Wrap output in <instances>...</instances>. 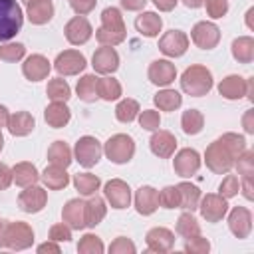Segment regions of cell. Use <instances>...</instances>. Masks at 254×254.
<instances>
[{
	"label": "cell",
	"mask_w": 254,
	"mask_h": 254,
	"mask_svg": "<svg viewBox=\"0 0 254 254\" xmlns=\"http://www.w3.org/2000/svg\"><path fill=\"white\" fill-rule=\"evenodd\" d=\"M246 149L244 135L238 133H222L216 141H212L204 151V163L206 167L216 175H226L232 167L238 155Z\"/></svg>",
	"instance_id": "obj_1"
},
{
	"label": "cell",
	"mask_w": 254,
	"mask_h": 254,
	"mask_svg": "<svg viewBox=\"0 0 254 254\" xmlns=\"http://www.w3.org/2000/svg\"><path fill=\"white\" fill-rule=\"evenodd\" d=\"M127 36V28L121 16V10L115 6H107L101 12V26L95 30V40L101 46H119Z\"/></svg>",
	"instance_id": "obj_2"
},
{
	"label": "cell",
	"mask_w": 254,
	"mask_h": 254,
	"mask_svg": "<svg viewBox=\"0 0 254 254\" xmlns=\"http://www.w3.org/2000/svg\"><path fill=\"white\" fill-rule=\"evenodd\" d=\"M212 73L206 65H189L181 75V89L190 97H202L212 89Z\"/></svg>",
	"instance_id": "obj_3"
},
{
	"label": "cell",
	"mask_w": 254,
	"mask_h": 254,
	"mask_svg": "<svg viewBox=\"0 0 254 254\" xmlns=\"http://www.w3.org/2000/svg\"><path fill=\"white\" fill-rule=\"evenodd\" d=\"M24 24V12L18 0H0V42H10Z\"/></svg>",
	"instance_id": "obj_4"
},
{
	"label": "cell",
	"mask_w": 254,
	"mask_h": 254,
	"mask_svg": "<svg viewBox=\"0 0 254 254\" xmlns=\"http://www.w3.org/2000/svg\"><path fill=\"white\" fill-rule=\"evenodd\" d=\"M103 153L105 157L115 163V165H125L133 159L135 155V141L131 135H125V133H115L111 135L107 141H105V147H103Z\"/></svg>",
	"instance_id": "obj_5"
},
{
	"label": "cell",
	"mask_w": 254,
	"mask_h": 254,
	"mask_svg": "<svg viewBox=\"0 0 254 254\" xmlns=\"http://www.w3.org/2000/svg\"><path fill=\"white\" fill-rule=\"evenodd\" d=\"M73 155H75V161L85 167V169H91L99 163L101 155H103V147L101 143L91 137V135H83L75 141V147H73Z\"/></svg>",
	"instance_id": "obj_6"
},
{
	"label": "cell",
	"mask_w": 254,
	"mask_h": 254,
	"mask_svg": "<svg viewBox=\"0 0 254 254\" xmlns=\"http://www.w3.org/2000/svg\"><path fill=\"white\" fill-rule=\"evenodd\" d=\"M198 210H200V216L206 222H220L226 216V212H228V202L220 194L206 192L198 200Z\"/></svg>",
	"instance_id": "obj_7"
},
{
	"label": "cell",
	"mask_w": 254,
	"mask_h": 254,
	"mask_svg": "<svg viewBox=\"0 0 254 254\" xmlns=\"http://www.w3.org/2000/svg\"><path fill=\"white\" fill-rule=\"evenodd\" d=\"M34 244V230L28 222L16 220L8 224L6 230V248L10 250H26Z\"/></svg>",
	"instance_id": "obj_8"
},
{
	"label": "cell",
	"mask_w": 254,
	"mask_h": 254,
	"mask_svg": "<svg viewBox=\"0 0 254 254\" xmlns=\"http://www.w3.org/2000/svg\"><path fill=\"white\" fill-rule=\"evenodd\" d=\"M190 38L194 42L196 48L200 50H212L218 46L220 42V28L214 24V22H196L190 30Z\"/></svg>",
	"instance_id": "obj_9"
},
{
	"label": "cell",
	"mask_w": 254,
	"mask_h": 254,
	"mask_svg": "<svg viewBox=\"0 0 254 254\" xmlns=\"http://www.w3.org/2000/svg\"><path fill=\"white\" fill-rule=\"evenodd\" d=\"M85 65H87L85 56L77 50H64L58 54V58L54 62V69L60 75H77L85 69Z\"/></svg>",
	"instance_id": "obj_10"
},
{
	"label": "cell",
	"mask_w": 254,
	"mask_h": 254,
	"mask_svg": "<svg viewBox=\"0 0 254 254\" xmlns=\"http://www.w3.org/2000/svg\"><path fill=\"white\" fill-rule=\"evenodd\" d=\"M200 155L196 149H190V147H185L181 151H177L175 159H173V169L179 177L183 179H190L192 175L198 173L200 169Z\"/></svg>",
	"instance_id": "obj_11"
},
{
	"label": "cell",
	"mask_w": 254,
	"mask_h": 254,
	"mask_svg": "<svg viewBox=\"0 0 254 254\" xmlns=\"http://www.w3.org/2000/svg\"><path fill=\"white\" fill-rule=\"evenodd\" d=\"M103 194H105V200L111 204V208L123 210V208H127L131 204V189L121 179L107 181L105 187H103Z\"/></svg>",
	"instance_id": "obj_12"
},
{
	"label": "cell",
	"mask_w": 254,
	"mask_h": 254,
	"mask_svg": "<svg viewBox=\"0 0 254 254\" xmlns=\"http://www.w3.org/2000/svg\"><path fill=\"white\" fill-rule=\"evenodd\" d=\"M46 202H48V192L38 185L24 187V190L18 194V206H20V210H24L28 214L42 212Z\"/></svg>",
	"instance_id": "obj_13"
},
{
	"label": "cell",
	"mask_w": 254,
	"mask_h": 254,
	"mask_svg": "<svg viewBox=\"0 0 254 254\" xmlns=\"http://www.w3.org/2000/svg\"><path fill=\"white\" fill-rule=\"evenodd\" d=\"M159 50L167 58H181L189 50V36L181 30H169L159 38Z\"/></svg>",
	"instance_id": "obj_14"
},
{
	"label": "cell",
	"mask_w": 254,
	"mask_h": 254,
	"mask_svg": "<svg viewBox=\"0 0 254 254\" xmlns=\"http://www.w3.org/2000/svg\"><path fill=\"white\" fill-rule=\"evenodd\" d=\"M64 34H65V40L71 46H83L93 36V28H91V24H89V20L85 16H73L65 24Z\"/></svg>",
	"instance_id": "obj_15"
},
{
	"label": "cell",
	"mask_w": 254,
	"mask_h": 254,
	"mask_svg": "<svg viewBox=\"0 0 254 254\" xmlns=\"http://www.w3.org/2000/svg\"><path fill=\"white\" fill-rule=\"evenodd\" d=\"M91 65L97 73L101 75H109L113 71H117L119 67V54L115 52V48L111 46H101L93 52V58H91Z\"/></svg>",
	"instance_id": "obj_16"
},
{
	"label": "cell",
	"mask_w": 254,
	"mask_h": 254,
	"mask_svg": "<svg viewBox=\"0 0 254 254\" xmlns=\"http://www.w3.org/2000/svg\"><path fill=\"white\" fill-rule=\"evenodd\" d=\"M149 81L157 87H169L177 77V67L169 60H155L149 65Z\"/></svg>",
	"instance_id": "obj_17"
},
{
	"label": "cell",
	"mask_w": 254,
	"mask_h": 254,
	"mask_svg": "<svg viewBox=\"0 0 254 254\" xmlns=\"http://www.w3.org/2000/svg\"><path fill=\"white\" fill-rule=\"evenodd\" d=\"M149 147H151V153L157 155L159 159H169L175 155V149H177V139L171 131L167 129H157L153 131L151 139H149Z\"/></svg>",
	"instance_id": "obj_18"
},
{
	"label": "cell",
	"mask_w": 254,
	"mask_h": 254,
	"mask_svg": "<svg viewBox=\"0 0 254 254\" xmlns=\"http://www.w3.org/2000/svg\"><path fill=\"white\" fill-rule=\"evenodd\" d=\"M50 69H52V64L42 54H32L22 64V73L30 81H42V79H46L48 73H50Z\"/></svg>",
	"instance_id": "obj_19"
},
{
	"label": "cell",
	"mask_w": 254,
	"mask_h": 254,
	"mask_svg": "<svg viewBox=\"0 0 254 254\" xmlns=\"http://www.w3.org/2000/svg\"><path fill=\"white\" fill-rule=\"evenodd\" d=\"M228 228L236 238H248L252 232V212L246 206H234L228 214Z\"/></svg>",
	"instance_id": "obj_20"
},
{
	"label": "cell",
	"mask_w": 254,
	"mask_h": 254,
	"mask_svg": "<svg viewBox=\"0 0 254 254\" xmlns=\"http://www.w3.org/2000/svg\"><path fill=\"white\" fill-rule=\"evenodd\" d=\"M218 93L224 99H230V101L242 99V97L248 95V79H244L238 73H230L218 83Z\"/></svg>",
	"instance_id": "obj_21"
},
{
	"label": "cell",
	"mask_w": 254,
	"mask_h": 254,
	"mask_svg": "<svg viewBox=\"0 0 254 254\" xmlns=\"http://www.w3.org/2000/svg\"><path fill=\"white\" fill-rule=\"evenodd\" d=\"M62 218L71 230H83L85 228V200L69 198L62 208Z\"/></svg>",
	"instance_id": "obj_22"
},
{
	"label": "cell",
	"mask_w": 254,
	"mask_h": 254,
	"mask_svg": "<svg viewBox=\"0 0 254 254\" xmlns=\"http://www.w3.org/2000/svg\"><path fill=\"white\" fill-rule=\"evenodd\" d=\"M145 242H147L149 252L163 254V252H169L175 246V234H173V230H169L165 226H155L147 232Z\"/></svg>",
	"instance_id": "obj_23"
},
{
	"label": "cell",
	"mask_w": 254,
	"mask_h": 254,
	"mask_svg": "<svg viewBox=\"0 0 254 254\" xmlns=\"http://www.w3.org/2000/svg\"><path fill=\"white\" fill-rule=\"evenodd\" d=\"M135 210L143 216L153 214L159 208V190L153 189L151 185H143L135 190Z\"/></svg>",
	"instance_id": "obj_24"
},
{
	"label": "cell",
	"mask_w": 254,
	"mask_h": 254,
	"mask_svg": "<svg viewBox=\"0 0 254 254\" xmlns=\"http://www.w3.org/2000/svg\"><path fill=\"white\" fill-rule=\"evenodd\" d=\"M26 16L34 26H44L54 18L52 0H26Z\"/></svg>",
	"instance_id": "obj_25"
},
{
	"label": "cell",
	"mask_w": 254,
	"mask_h": 254,
	"mask_svg": "<svg viewBox=\"0 0 254 254\" xmlns=\"http://www.w3.org/2000/svg\"><path fill=\"white\" fill-rule=\"evenodd\" d=\"M44 119H46V123H48L50 127L62 129V127H65V125L69 123L71 111H69V107H67L64 101H52V103L44 109Z\"/></svg>",
	"instance_id": "obj_26"
},
{
	"label": "cell",
	"mask_w": 254,
	"mask_h": 254,
	"mask_svg": "<svg viewBox=\"0 0 254 254\" xmlns=\"http://www.w3.org/2000/svg\"><path fill=\"white\" fill-rule=\"evenodd\" d=\"M8 131L14 135V137H26V135H30L32 131H34V127H36V119H34V115L32 113H28V111H16V113H12L10 117H8Z\"/></svg>",
	"instance_id": "obj_27"
},
{
	"label": "cell",
	"mask_w": 254,
	"mask_h": 254,
	"mask_svg": "<svg viewBox=\"0 0 254 254\" xmlns=\"http://www.w3.org/2000/svg\"><path fill=\"white\" fill-rule=\"evenodd\" d=\"M135 28L145 38H157L163 28V20L157 12H141L135 18Z\"/></svg>",
	"instance_id": "obj_28"
},
{
	"label": "cell",
	"mask_w": 254,
	"mask_h": 254,
	"mask_svg": "<svg viewBox=\"0 0 254 254\" xmlns=\"http://www.w3.org/2000/svg\"><path fill=\"white\" fill-rule=\"evenodd\" d=\"M40 179H42V183H44L48 189H52V190H62V189H65V187L69 185V175L65 173L64 167H58V165L46 167V169L42 171Z\"/></svg>",
	"instance_id": "obj_29"
},
{
	"label": "cell",
	"mask_w": 254,
	"mask_h": 254,
	"mask_svg": "<svg viewBox=\"0 0 254 254\" xmlns=\"http://www.w3.org/2000/svg\"><path fill=\"white\" fill-rule=\"evenodd\" d=\"M12 181L18 187H30V185H36L40 181V173H38L36 165L22 161V163H16L12 167Z\"/></svg>",
	"instance_id": "obj_30"
},
{
	"label": "cell",
	"mask_w": 254,
	"mask_h": 254,
	"mask_svg": "<svg viewBox=\"0 0 254 254\" xmlns=\"http://www.w3.org/2000/svg\"><path fill=\"white\" fill-rule=\"evenodd\" d=\"M107 214L105 200L97 194H91L89 200H85V228H95Z\"/></svg>",
	"instance_id": "obj_31"
},
{
	"label": "cell",
	"mask_w": 254,
	"mask_h": 254,
	"mask_svg": "<svg viewBox=\"0 0 254 254\" xmlns=\"http://www.w3.org/2000/svg\"><path fill=\"white\" fill-rule=\"evenodd\" d=\"M232 58L238 64H250L254 60V38L252 36H240L230 46Z\"/></svg>",
	"instance_id": "obj_32"
},
{
	"label": "cell",
	"mask_w": 254,
	"mask_h": 254,
	"mask_svg": "<svg viewBox=\"0 0 254 254\" xmlns=\"http://www.w3.org/2000/svg\"><path fill=\"white\" fill-rule=\"evenodd\" d=\"M179 189V194H181V206L179 208H185V210H196L198 208V200H200V189L192 183H179L177 185Z\"/></svg>",
	"instance_id": "obj_33"
},
{
	"label": "cell",
	"mask_w": 254,
	"mask_h": 254,
	"mask_svg": "<svg viewBox=\"0 0 254 254\" xmlns=\"http://www.w3.org/2000/svg\"><path fill=\"white\" fill-rule=\"evenodd\" d=\"M48 161H50L52 165H58V167L67 169V167L71 165V161H73L71 149L67 147V143H64V141H54V143L50 145V149H48Z\"/></svg>",
	"instance_id": "obj_34"
},
{
	"label": "cell",
	"mask_w": 254,
	"mask_h": 254,
	"mask_svg": "<svg viewBox=\"0 0 254 254\" xmlns=\"http://www.w3.org/2000/svg\"><path fill=\"white\" fill-rule=\"evenodd\" d=\"M75 91H77V97L85 103H93L99 95H97V77L93 73H85L77 79V85H75Z\"/></svg>",
	"instance_id": "obj_35"
},
{
	"label": "cell",
	"mask_w": 254,
	"mask_h": 254,
	"mask_svg": "<svg viewBox=\"0 0 254 254\" xmlns=\"http://www.w3.org/2000/svg\"><path fill=\"white\" fill-rule=\"evenodd\" d=\"M73 187L75 190L81 194V196H91L99 190L101 187V181L97 175H91V173H77L73 175Z\"/></svg>",
	"instance_id": "obj_36"
},
{
	"label": "cell",
	"mask_w": 254,
	"mask_h": 254,
	"mask_svg": "<svg viewBox=\"0 0 254 254\" xmlns=\"http://www.w3.org/2000/svg\"><path fill=\"white\" fill-rule=\"evenodd\" d=\"M121 93H123L121 83L115 77H111V75L97 77V95L103 101H115V99L121 97Z\"/></svg>",
	"instance_id": "obj_37"
},
{
	"label": "cell",
	"mask_w": 254,
	"mask_h": 254,
	"mask_svg": "<svg viewBox=\"0 0 254 254\" xmlns=\"http://www.w3.org/2000/svg\"><path fill=\"white\" fill-rule=\"evenodd\" d=\"M153 103H155L161 111H175V109L181 107V103H183V95H181L177 89H169V87H165V89H161V91L153 97Z\"/></svg>",
	"instance_id": "obj_38"
},
{
	"label": "cell",
	"mask_w": 254,
	"mask_h": 254,
	"mask_svg": "<svg viewBox=\"0 0 254 254\" xmlns=\"http://www.w3.org/2000/svg\"><path fill=\"white\" fill-rule=\"evenodd\" d=\"M181 127L187 135H198L204 127V115L198 109H187L181 115Z\"/></svg>",
	"instance_id": "obj_39"
},
{
	"label": "cell",
	"mask_w": 254,
	"mask_h": 254,
	"mask_svg": "<svg viewBox=\"0 0 254 254\" xmlns=\"http://www.w3.org/2000/svg\"><path fill=\"white\" fill-rule=\"evenodd\" d=\"M46 95L52 99V101H67L71 97V87L65 79L62 77H54L48 81V87H46Z\"/></svg>",
	"instance_id": "obj_40"
},
{
	"label": "cell",
	"mask_w": 254,
	"mask_h": 254,
	"mask_svg": "<svg viewBox=\"0 0 254 254\" xmlns=\"http://www.w3.org/2000/svg\"><path fill=\"white\" fill-rule=\"evenodd\" d=\"M139 111H141V107H139L137 99L125 97V99H121V101L117 103V107H115V117H117V121H121V123H131V121L137 119Z\"/></svg>",
	"instance_id": "obj_41"
},
{
	"label": "cell",
	"mask_w": 254,
	"mask_h": 254,
	"mask_svg": "<svg viewBox=\"0 0 254 254\" xmlns=\"http://www.w3.org/2000/svg\"><path fill=\"white\" fill-rule=\"evenodd\" d=\"M177 232H179L183 238H190V236L200 234V224L196 222V218L192 216L190 210H185V212L177 218Z\"/></svg>",
	"instance_id": "obj_42"
},
{
	"label": "cell",
	"mask_w": 254,
	"mask_h": 254,
	"mask_svg": "<svg viewBox=\"0 0 254 254\" xmlns=\"http://www.w3.org/2000/svg\"><path fill=\"white\" fill-rule=\"evenodd\" d=\"M103 250H105V246H103L101 238L97 234H91V232L83 234L81 240L77 242V252L79 254H103Z\"/></svg>",
	"instance_id": "obj_43"
},
{
	"label": "cell",
	"mask_w": 254,
	"mask_h": 254,
	"mask_svg": "<svg viewBox=\"0 0 254 254\" xmlns=\"http://www.w3.org/2000/svg\"><path fill=\"white\" fill-rule=\"evenodd\" d=\"M234 167L242 179H252V175H254V151L244 149L238 155V159L234 161Z\"/></svg>",
	"instance_id": "obj_44"
},
{
	"label": "cell",
	"mask_w": 254,
	"mask_h": 254,
	"mask_svg": "<svg viewBox=\"0 0 254 254\" xmlns=\"http://www.w3.org/2000/svg\"><path fill=\"white\" fill-rule=\"evenodd\" d=\"M26 56V48L20 42H6L0 46V60L2 62H20Z\"/></svg>",
	"instance_id": "obj_45"
},
{
	"label": "cell",
	"mask_w": 254,
	"mask_h": 254,
	"mask_svg": "<svg viewBox=\"0 0 254 254\" xmlns=\"http://www.w3.org/2000/svg\"><path fill=\"white\" fill-rule=\"evenodd\" d=\"M159 204H161L163 208H179V206H181L179 189L173 187V185L161 189V192H159Z\"/></svg>",
	"instance_id": "obj_46"
},
{
	"label": "cell",
	"mask_w": 254,
	"mask_h": 254,
	"mask_svg": "<svg viewBox=\"0 0 254 254\" xmlns=\"http://www.w3.org/2000/svg\"><path fill=\"white\" fill-rule=\"evenodd\" d=\"M139 125L147 131H157L161 127V115L159 111L155 109H145V111H139Z\"/></svg>",
	"instance_id": "obj_47"
},
{
	"label": "cell",
	"mask_w": 254,
	"mask_h": 254,
	"mask_svg": "<svg viewBox=\"0 0 254 254\" xmlns=\"http://www.w3.org/2000/svg\"><path fill=\"white\" fill-rule=\"evenodd\" d=\"M238 190H240V181H238L236 175H226V177L222 179L220 187H218V194L224 196L226 200L232 198V196H236Z\"/></svg>",
	"instance_id": "obj_48"
},
{
	"label": "cell",
	"mask_w": 254,
	"mask_h": 254,
	"mask_svg": "<svg viewBox=\"0 0 254 254\" xmlns=\"http://www.w3.org/2000/svg\"><path fill=\"white\" fill-rule=\"evenodd\" d=\"M208 250H210V242L206 238H202L200 234L190 236L185 242V252H189V254H206Z\"/></svg>",
	"instance_id": "obj_49"
},
{
	"label": "cell",
	"mask_w": 254,
	"mask_h": 254,
	"mask_svg": "<svg viewBox=\"0 0 254 254\" xmlns=\"http://www.w3.org/2000/svg\"><path fill=\"white\" fill-rule=\"evenodd\" d=\"M137 248L133 244V240H129L127 236H117L111 244H109V254H135Z\"/></svg>",
	"instance_id": "obj_50"
},
{
	"label": "cell",
	"mask_w": 254,
	"mask_h": 254,
	"mask_svg": "<svg viewBox=\"0 0 254 254\" xmlns=\"http://www.w3.org/2000/svg\"><path fill=\"white\" fill-rule=\"evenodd\" d=\"M204 6H206V14L214 20L226 16L228 12V0H204Z\"/></svg>",
	"instance_id": "obj_51"
},
{
	"label": "cell",
	"mask_w": 254,
	"mask_h": 254,
	"mask_svg": "<svg viewBox=\"0 0 254 254\" xmlns=\"http://www.w3.org/2000/svg\"><path fill=\"white\" fill-rule=\"evenodd\" d=\"M48 236L54 242H69L71 240V228L65 222H60V224H54L50 228V234Z\"/></svg>",
	"instance_id": "obj_52"
},
{
	"label": "cell",
	"mask_w": 254,
	"mask_h": 254,
	"mask_svg": "<svg viewBox=\"0 0 254 254\" xmlns=\"http://www.w3.org/2000/svg\"><path fill=\"white\" fill-rule=\"evenodd\" d=\"M95 4H97V0H69V6H71V10H73L77 16L89 14V12L95 8Z\"/></svg>",
	"instance_id": "obj_53"
},
{
	"label": "cell",
	"mask_w": 254,
	"mask_h": 254,
	"mask_svg": "<svg viewBox=\"0 0 254 254\" xmlns=\"http://www.w3.org/2000/svg\"><path fill=\"white\" fill-rule=\"evenodd\" d=\"M12 183V169L6 163H0V190H6Z\"/></svg>",
	"instance_id": "obj_54"
},
{
	"label": "cell",
	"mask_w": 254,
	"mask_h": 254,
	"mask_svg": "<svg viewBox=\"0 0 254 254\" xmlns=\"http://www.w3.org/2000/svg\"><path fill=\"white\" fill-rule=\"evenodd\" d=\"M38 254H60L62 252V248H60V244L58 242H54V240H48V242H44V244H40L38 248Z\"/></svg>",
	"instance_id": "obj_55"
},
{
	"label": "cell",
	"mask_w": 254,
	"mask_h": 254,
	"mask_svg": "<svg viewBox=\"0 0 254 254\" xmlns=\"http://www.w3.org/2000/svg\"><path fill=\"white\" fill-rule=\"evenodd\" d=\"M147 4V0H121V6L129 12H137V10H143Z\"/></svg>",
	"instance_id": "obj_56"
},
{
	"label": "cell",
	"mask_w": 254,
	"mask_h": 254,
	"mask_svg": "<svg viewBox=\"0 0 254 254\" xmlns=\"http://www.w3.org/2000/svg\"><path fill=\"white\" fill-rule=\"evenodd\" d=\"M242 127H244V131L246 133H254V111L252 109H248L246 113H244V117H242Z\"/></svg>",
	"instance_id": "obj_57"
},
{
	"label": "cell",
	"mask_w": 254,
	"mask_h": 254,
	"mask_svg": "<svg viewBox=\"0 0 254 254\" xmlns=\"http://www.w3.org/2000/svg\"><path fill=\"white\" fill-rule=\"evenodd\" d=\"M240 189H242V194L246 200H252L254 198V192H252V179H242L240 181Z\"/></svg>",
	"instance_id": "obj_58"
},
{
	"label": "cell",
	"mask_w": 254,
	"mask_h": 254,
	"mask_svg": "<svg viewBox=\"0 0 254 254\" xmlns=\"http://www.w3.org/2000/svg\"><path fill=\"white\" fill-rule=\"evenodd\" d=\"M179 0H153V4L161 10V12H171L175 6H177Z\"/></svg>",
	"instance_id": "obj_59"
},
{
	"label": "cell",
	"mask_w": 254,
	"mask_h": 254,
	"mask_svg": "<svg viewBox=\"0 0 254 254\" xmlns=\"http://www.w3.org/2000/svg\"><path fill=\"white\" fill-rule=\"evenodd\" d=\"M10 220L0 218V248H6V230H8Z\"/></svg>",
	"instance_id": "obj_60"
},
{
	"label": "cell",
	"mask_w": 254,
	"mask_h": 254,
	"mask_svg": "<svg viewBox=\"0 0 254 254\" xmlns=\"http://www.w3.org/2000/svg\"><path fill=\"white\" fill-rule=\"evenodd\" d=\"M8 117H10V113H8V109H6L4 105H0V129L8 125Z\"/></svg>",
	"instance_id": "obj_61"
},
{
	"label": "cell",
	"mask_w": 254,
	"mask_h": 254,
	"mask_svg": "<svg viewBox=\"0 0 254 254\" xmlns=\"http://www.w3.org/2000/svg\"><path fill=\"white\" fill-rule=\"evenodd\" d=\"M183 4L187 8H200L204 4V0H183Z\"/></svg>",
	"instance_id": "obj_62"
},
{
	"label": "cell",
	"mask_w": 254,
	"mask_h": 254,
	"mask_svg": "<svg viewBox=\"0 0 254 254\" xmlns=\"http://www.w3.org/2000/svg\"><path fill=\"white\" fill-rule=\"evenodd\" d=\"M252 16H254V8H248V12H246V26H248L250 30H254V22H252Z\"/></svg>",
	"instance_id": "obj_63"
},
{
	"label": "cell",
	"mask_w": 254,
	"mask_h": 254,
	"mask_svg": "<svg viewBox=\"0 0 254 254\" xmlns=\"http://www.w3.org/2000/svg\"><path fill=\"white\" fill-rule=\"evenodd\" d=\"M2 147H4V137H2V131H0V151H2Z\"/></svg>",
	"instance_id": "obj_64"
}]
</instances>
